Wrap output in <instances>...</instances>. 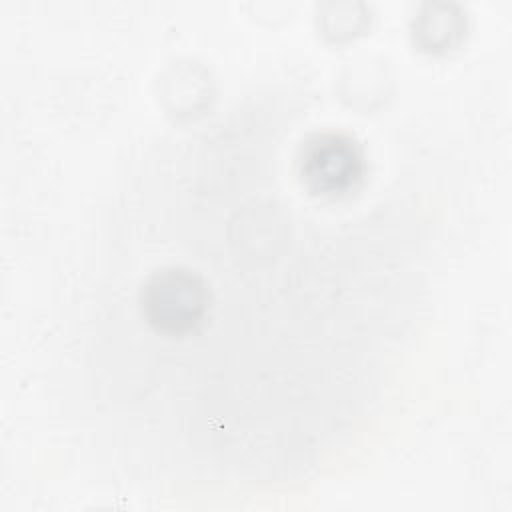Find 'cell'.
I'll return each instance as SVG.
<instances>
[{
	"label": "cell",
	"mask_w": 512,
	"mask_h": 512,
	"mask_svg": "<svg viewBox=\"0 0 512 512\" xmlns=\"http://www.w3.org/2000/svg\"><path fill=\"white\" fill-rule=\"evenodd\" d=\"M430 14L418 16L414 24V36L422 50L436 52L454 46V40L460 38L462 32V18L452 16L448 6H440L442 12H434V6H428Z\"/></svg>",
	"instance_id": "6da1fadb"
}]
</instances>
